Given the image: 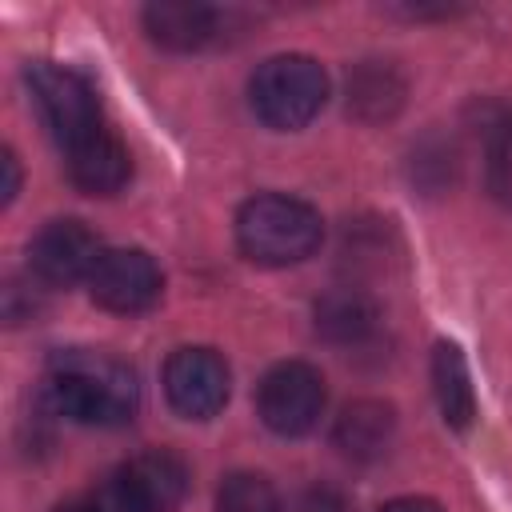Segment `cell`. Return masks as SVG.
<instances>
[{"label":"cell","mask_w":512,"mask_h":512,"mask_svg":"<svg viewBox=\"0 0 512 512\" xmlns=\"http://www.w3.org/2000/svg\"><path fill=\"white\" fill-rule=\"evenodd\" d=\"M136 400H140V388L132 368L108 352L68 348L48 364L44 404L64 420L112 428L132 420Z\"/></svg>","instance_id":"cell-1"},{"label":"cell","mask_w":512,"mask_h":512,"mask_svg":"<svg viewBox=\"0 0 512 512\" xmlns=\"http://www.w3.org/2000/svg\"><path fill=\"white\" fill-rule=\"evenodd\" d=\"M324 240V220L312 204L280 192L252 196L236 216V244L252 264L284 268L308 260Z\"/></svg>","instance_id":"cell-2"},{"label":"cell","mask_w":512,"mask_h":512,"mask_svg":"<svg viewBox=\"0 0 512 512\" xmlns=\"http://www.w3.org/2000/svg\"><path fill=\"white\" fill-rule=\"evenodd\" d=\"M248 100L252 112L276 128V132H296L304 128L328 100V76L312 56L288 52L264 60L252 80H248Z\"/></svg>","instance_id":"cell-3"},{"label":"cell","mask_w":512,"mask_h":512,"mask_svg":"<svg viewBox=\"0 0 512 512\" xmlns=\"http://www.w3.org/2000/svg\"><path fill=\"white\" fill-rule=\"evenodd\" d=\"M188 492V468L180 456L156 448L120 464L92 492L100 512H176Z\"/></svg>","instance_id":"cell-4"},{"label":"cell","mask_w":512,"mask_h":512,"mask_svg":"<svg viewBox=\"0 0 512 512\" xmlns=\"http://www.w3.org/2000/svg\"><path fill=\"white\" fill-rule=\"evenodd\" d=\"M24 80H28L32 104L40 108V120L48 124V132L56 136V144L64 152L84 144L92 132L104 128L100 124V100L80 72L52 64V60H32Z\"/></svg>","instance_id":"cell-5"},{"label":"cell","mask_w":512,"mask_h":512,"mask_svg":"<svg viewBox=\"0 0 512 512\" xmlns=\"http://www.w3.org/2000/svg\"><path fill=\"white\" fill-rule=\"evenodd\" d=\"M256 412L276 436H304L324 412V376L304 360L276 364L256 388Z\"/></svg>","instance_id":"cell-6"},{"label":"cell","mask_w":512,"mask_h":512,"mask_svg":"<svg viewBox=\"0 0 512 512\" xmlns=\"http://www.w3.org/2000/svg\"><path fill=\"white\" fill-rule=\"evenodd\" d=\"M160 288H164V276L144 248H108L88 276L92 300L120 316L152 308L160 300Z\"/></svg>","instance_id":"cell-7"},{"label":"cell","mask_w":512,"mask_h":512,"mask_svg":"<svg viewBox=\"0 0 512 512\" xmlns=\"http://www.w3.org/2000/svg\"><path fill=\"white\" fill-rule=\"evenodd\" d=\"M164 396L184 420H208L228 400V364L212 348H176L164 364Z\"/></svg>","instance_id":"cell-8"},{"label":"cell","mask_w":512,"mask_h":512,"mask_svg":"<svg viewBox=\"0 0 512 512\" xmlns=\"http://www.w3.org/2000/svg\"><path fill=\"white\" fill-rule=\"evenodd\" d=\"M100 256V240L84 220H48L28 244V268L52 288L88 280Z\"/></svg>","instance_id":"cell-9"},{"label":"cell","mask_w":512,"mask_h":512,"mask_svg":"<svg viewBox=\"0 0 512 512\" xmlns=\"http://www.w3.org/2000/svg\"><path fill=\"white\" fill-rule=\"evenodd\" d=\"M68 176L88 196H112V192H120L128 184L132 156L120 144V136H112L108 128H100L84 144L68 148Z\"/></svg>","instance_id":"cell-10"},{"label":"cell","mask_w":512,"mask_h":512,"mask_svg":"<svg viewBox=\"0 0 512 512\" xmlns=\"http://www.w3.org/2000/svg\"><path fill=\"white\" fill-rule=\"evenodd\" d=\"M144 28L160 48L192 52L212 40L216 12L208 4H192V0H156L144 8Z\"/></svg>","instance_id":"cell-11"},{"label":"cell","mask_w":512,"mask_h":512,"mask_svg":"<svg viewBox=\"0 0 512 512\" xmlns=\"http://www.w3.org/2000/svg\"><path fill=\"white\" fill-rule=\"evenodd\" d=\"M392 432H396L392 404H384V400H352L336 416L332 440L348 460H376L392 444Z\"/></svg>","instance_id":"cell-12"},{"label":"cell","mask_w":512,"mask_h":512,"mask_svg":"<svg viewBox=\"0 0 512 512\" xmlns=\"http://www.w3.org/2000/svg\"><path fill=\"white\" fill-rule=\"evenodd\" d=\"M376 320H380V308L364 288L344 284L316 300V332L332 344H360L364 336H372Z\"/></svg>","instance_id":"cell-13"},{"label":"cell","mask_w":512,"mask_h":512,"mask_svg":"<svg viewBox=\"0 0 512 512\" xmlns=\"http://www.w3.org/2000/svg\"><path fill=\"white\" fill-rule=\"evenodd\" d=\"M432 388H436V404H440L444 424L464 432L476 420V392H472L464 352L456 344H436V352H432Z\"/></svg>","instance_id":"cell-14"},{"label":"cell","mask_w":512,"mask_h":512,"mask_svg":"<svg viewBox=\"0 0 512 512\" xmlns=\"http://www.w3.org/2000/svg\"><path fill=\"white\" fill-rule=\"evenodd\" d=\"M400 96H404V84L388 64H364L348 76V108L368 120L392 116Z\"/></svg>","instance_id":"cell-15"},{"label":"cell","mask_w":512,"mask_h":512,"mask_svg":"<svg viewBox=\"0 0 512 512\" xmlns=\"http://www.w3.org/2000/svg\"><path fill=\"white\" fill-rule=\"evenodd\" d=\"M216 512H280V496L264 476L232 472L216 492Z\"/></svg>","instance_id":"cell-16"},{"label":"cell","mask_w":512,"mask_h":512,"mask_svg":"<svg viewBox=\"0 0 512 512\" xmlns=\"http://www.w3.org/2000/svg\"><path fill=\"white\" fill-rule=\"evenodd\" d=\"M488 192L512 208V124H504L488 144Z\"/></svg>","instance_id":"cell-17"},{"label":"cell","mask_w":512,"mask_h":512,"mask_svg":"<svg viewBox=\"0 0 512 512\" xmlns=\"http://www.w3.org/2000/svg\"><path fill=\"white\" fill-rule=\"evenodd\" d=\"M300 512H348V504L332 484H312L300 496Z\"/></svg>","instance_id":"cell-18"},{"label":"cell","mask_w":512,"mask_h":512,"mask_svg":"<svg viewBox=\"0 0 512 512\" xmlns=\"http://www.w3.org/2000/svg\"><path fill=\"white\" fill-rule=\"evenodd\" d=\"M0 172H4V180H0V204H12V196L20 188V164H16L12 152L0 156Z\"/></svg>","instance_id":"cell-19"},{"label":"cell","mask_w":512,"mask_h":512,"mask_svg":"<svg viewBox=\"0 0 512 512\" xmlns=\"http://www.w3.org/2000/svg\"><path fill=\"white\" fill-rule=\"evenodd\" d=\"M380 512H444V508L428 496H400V500H388Z\"/></svg>","instance_id":"cell-20"},{"label":"cell","mask_w":512,"mask_h":512,"mask_svg":"<svg viewBox=\"0 0 512 512\" xmlns=\"http://www.w3.org/2000/svg\"><path fill=\"white\" fill-rule=\"evenodd\" d=\"M56 512H100L92 500H68V504H60Z\"/></svg>","instance_id":"cell-21"}]
</instances>
